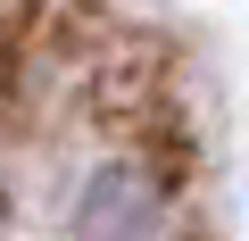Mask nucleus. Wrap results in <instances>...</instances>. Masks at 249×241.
Listing matches in <instances>:
<instances>
[{
    "mask_svg": "<svg viewBox=\"0 0 249 241\" xmlns=\"http://www.w3.org/2000/svg\"><path fill=\"white\" fill-rule=\"evenodd\" d=\"M75 241H150V191L133 175H100L75 208Z\"/></svg>",
    "mask_w": 249,
    "mask_h": 241,
    "instance_id": "nucleus-1",
    "label": "nucleus"
}]
</instances>
